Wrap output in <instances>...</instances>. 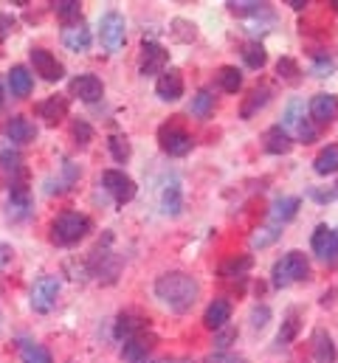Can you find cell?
Segmentation results:
<instances>
[{"instance_id":"obj_1","label":"cell","mask_w":338,"mask_h":363,"mask_svg":"<svg viewBox=\"0 0 338 363\" xmlns=\"http://www.w3.org/2000/svg\"><path fill=\"white\" fill-rule=\"evenodd\" d=\"M156 296L167 304L169 310L186 313V310L197 301V296H200V281L183 271H169V273H164V276H158V281H156Z\"/></svg>"},{"instance_id":"obj_2","label":"cell","mask_w":338,"mask_h":363,"mask_svg":"<svg viewBox=\"0 0 338 363\" xmlns=\"http://www.w3.org/2000/svg\"><path fill=\"white\" fill-rule=\"evenodd\" d=\"M90 231V220L77 211H62L54 223H51V240L57 245H77L82 237Z\"/></svg>"},{"instance_id":"obj_3","label":"cell","mask_w":338,"mask_h":363,"mask_svg":"<svg viewBox=\"0 0 338 363\" xmlns=\"http://www.w3.org/2000/svg\"><path fill=\"white\" fill-rule=\"evenodd\" d=\"M307 273H310V262H307V257L302 254V251H290V254H285L276 265H273V284L276 287H288V284H293V281H302V279H307Z\"/></svg>"},{"instance_id":"obj_4","label":"cell","mask_w":338,"mask_h":363,"mask_svg":"<svg viewBox=\"0 0 338 363\" xmlns=\"http://www.w3.org/2000/svg\"><path fill=\"white\" fill-rule=\"evenodd\" d=\"M0 181L9 186V191L28 189L26 164H23V158H20L14 150H3V152H0Z\"/></svg>"},{"instance_id":"obj_5","label":"cell","mask_w":338,"mask_h":363,"mask_svg":"<svg viewBox=\"0 0 338 363\" xmlns=\"http://www.w3.org/2000/svg\"><path fill=\"white\" fill-rule=\"evenodd\" d=\"M124 37H127V26H124V17L119 11H107L99 23V40L104 45V51L116 54L121 45H124Z\"/></svg>"},{"instance_id":"obj_6","label":"cell","mask_w":338,"mask_h":363,"mask_svg":"<svg viewBox=\"0 0 338 363\" xmlns=\"http://www.w3.org/2000/svg\"><path fill=\"white\" fill-rule=\"evenodd\" d=\"M282 127L288 130L290 138H299V141H305V144L316 141V130H313L310 118H305L302 101H290V104H288V110H285V124H282Z\"/></svg>"},{"instance_id":"obj_7","label":"cell","mask_w":338,"mask_h":363,"mask_svg":"<svg viewBox=\"0 0 338 363\" xmlns=\"http://www.w3.org/2000/svg\"><path fill=\"white\" fill-rule=\"evenodd\" d=\"M57 296H60V279L57 276H40L31 287V307L37 313H48L57 304Z\"/></svg>"},{"instance_id":"obj_8","label":"cell","mask_w":338,"mask_h":363,"mask_svg":"<svg viewBox=\"0 0 338 363\" xmlns=\"http://www.w3.org/2000/svg\"><path fill=\"white\" fill-rule=\"evenodd\" d=\"M158 141H161V150L167 155H175V158L186 155L192 150V135L183 127H178V124H164L158 130Z\"/></svg>"},{"instance_id":"obj_9","label":"cell","mask_w":338,"mask_h":363,"mask_svg":"<svg viewBox=\"0 0 338 363\" xmlns=\"http://www.w3.org/2000/svg\"><path fill=\"white\" fill-rule=\"evenodd\" d=\"M169 62V51L161 43H144L141 45V60H138V71L144 77H156V74H164Z\"/></svg>"},{"instance_id":"obj_10","label":"cell","mask_w":338,"mask_h":363,"mask_svg":"<svg viewBox=\"0 0 338 363\" xmlns=\"http://www.w3.org/2000/svg\"><path fill=\"white\" fill-rule=\"evenodd\" d=\"M102 186L113 194V200H116L119 206H124V203H130V200L136 197V181H133L130 175L119 172V169H107V172L102 175Z\"/></svg>"},{"instance_id":"obj_11","label":"cell","mask_w":338,"mask_h":363,"mask_svg":"<svg viewBox=\"0 0 338 363\" xmlns=\"http://www.w3.org/2000/svg\"><path fill=\"white\" fill-rule=\"evenodd\" d=\"M31 65H34V74H40L45 82H60L65 74L62 62L45 48H31Z\"/></svg>"},{"instance_id":"obj_12","label":"cell","mask_w":338,"mask_h":363,"mask_svg":"<svg viewBox=\"0 0 338 363\" xmlns=\"http://www.w3.org/2000/svg\"><path fill=\"white\" fill-rule=\"evenodd\" d=\"M307 110H310V118L316 124H333L338 118V96H333V93H316L310 99Z\"/></svg>"},{"instance_id":"obj_13","label":"cell","mask_w":338,"mask_h":363,"mask_svg":"<svg viewBox=\"0 0 338 363\" xmlns=\"http://www.w3.org/2000/svg\"><path fill=\"white\" fill-rule=\"evenodd\" d=\"M3 133H6V138L14 141V144H28V141L37 138V127H34L26 116H14V118H9V121L3 124Z\"/></svg>"},{"instance_id":"obj_14","label":"cell","mask_w":338,"mask_h":363,"mask_svg":"<svg viewBox=\"0 0 338 363\" xmlns=\"http://www.w3.org/2000/svg\"><path fill=\"white\" fill-rule=\"evenodd\" d=\"M156 93L164 99V101H178L183 96V74L178 68H169L158 77L156 82Z\"/></svg>"},{"instance_id":"obj_15","label":"cell","mask_w":338,"mask_h":363,"mask_svg":"<svg viewBox=\"0 0 338 363\" xmlns=\"http://www.w3.org/2000/svg\"><path fill=\"white\" fill-rule=\"evenodd\" d=\"M153 347H156V335L141 333V335H136V338L124 341L121 355H124V361H127V363H141L147 355H150V352H153Z\"/></svg>"},{"instance_id":"obj_16","label":"cell","mask_w":338,"mask_h":363,"mask_svg":"<svg viewBox=\"0 0 338 363\" xmlns=\"http://www.w3.org/2000/svg\"><path fill=\"white\" fill-rule=\"evenodd\" d=\"M147 333V318L141 313H121L116 321V338L119 341H130L136 335Z\"/></svg>"},{"instance_id":"obj_17","label":"cell","mask_w":338,"mask_h":363,"mask_svg":"<svg viewBox=\"0 0 338 363\" xmlns=\"http://www.w3.org/2000/svg\"><path fill=\"white\" fill-rule=\"evenodd\" d=\"M229 318H231V301L229 298H214L203 313V324L209 330H223L229 324Z\"/></svg>"},{"instance_id":"obj_18","label":"cell","mask_w":338,"mask_h":363,"mask_svg":"<svg viewBox=\"0 0 338 363\" xmlns=\"http://www.w3.org/2000/svg\"><path fill=\"white\" fill-rule=\"evenodd\" d=\"M71 93H74L77 99H82V101H99L104 88H102V79H99V77L82 74V77H77V79L71 82Z\"/></svg>"},{"instance_id":"obj_19","label":"cell","mask_w":338,"mask_h":363,"mask_svg":"<svg viewBox=\"0 0 338 363\" xmlns=\"http://www.w3.org/2000/svg\"><path fill=\"white\" fill-rule=\"evenodd\" d=\"M37 116L45 118L48 124H60L68 116V99L65 96H48L45 101L37 104Z\"/></svg>"},{"instance_id":"obj_20","label":"cell","mask_w":338,"mask_h":363,"mask_svg":"<svg viewBox=\"0 0 338 363\" xmlns=\"http://www.w3.org/2000/svg\"><path fill=\"white\" fill-rule=\"evenodd\" d=\"M262 141H265V152H271V155H285V152H290V147H293V138L288 135V130H285L282 124L265 130Z\"/></svg>"},{"instance_id":"obj_21","label":"cell","mask_w":338,"mask_h":363,"mask_svg":"<svg viewBox=\"0 0 338 363\" xmlns=\"http://www.w3.org/2000/svg\"><path fill=\"white\" fill-rule=\"evenodd\" d=\"M62 45H65L68 51H77V54L87 51V48H90V28L82 26V23L65 26V28H62Z\"/></svg>"},{"instance_id":"obj_22","label":"cell","mask_w":338,"mask_h":363,"mask_svg":"<svg viewBox=\"0 0 338 363\" xmlns=\"http://www.w3.org/2000/svg\"><path fill=\"white\" fill-rule=\"evenodd\" d=\"M9 88H11V96H17V99H26L31 88H34V79H31V74H28V68H23V65H14L11 71H9Z\"/></svg>"},{"instance_id":"obj_23","label":"cell","mask_w":338,"mask_h":363,"mask_svg":"<svg viewBox=\"0 0 338 363\" xmlns=\"http://www.w3.org/2000/svg\"><path fill=\"white\" fill-rule=\"evenodd\" d=\"M313 358L316 363H336V344L325 330L313 333Z\"/></svg>"},{"instance_id":"obj_24","label":"cell","mask_w":338,"mask_h":363,"mask_svg":"<svg viewBox=\"0 0 338 363\" xmlns=\"http://www.w3.org/2000/svg\"><path fill=\"white\" fill-rule=\"evenodd\" d=\"M299 197H279L273 206H271V217L276 220V223H288V220H293L296 217V211H299Z\"/></svg>"},{"instance_id":"obj_25","label":"cell","mask_w":338,"mask_h":363,"mask_svg":"<svg viewBox=\"0 0 338 363\" xmlns=\"http://www.w3.org/2000/svg\"><path fill=\"white\" fill-rule=\"evenodd\" d=\"M313 169L319 175H336L338 172V144H330L327 150L319 152V158L313 161Z\"/></svg>"},{"instance_id":"obj_26","label":"cell","mask_w":338,"mask_h":363,"mask_svg":"<svg viewBox=\"0 0 338 363\" xmlns=\"http://www.w3.org/2000/svg\"><path fill=\"white\" fill-rule=\"evenodd\" d=\"M51 9L65 26H74L80 20V14H82V3L80 0H57V3H51Z\"/></svg>"},{"instance_id":"obj_27","label":"cell","mask_w":338,"mask_h":363,"mask_svg":"<svg viewBox=\"0 0 338 363\" xmlns=\"http://www.w3.org/2000/svg\"><path fill=\"white\" fill-rule=\"evenodd\" d=\"M249 271H251V257L249 254L246 257H231V259H226L220 265V276L223 279H243Z\"/></svg>"},{"instance_id":"obj_28","label":"cell","mask_w":338,"mask_h":363,"mask_svg":"<svg viewBox=\"0 0 338 363\" xmlns=\"http://www.w3.org/2000/svg\"><path fill=\"white\" fill-rule=\"evenodd\" d=\"M161 206H164V211H167V214H180V206H183V200H180V183H178V178H172V181L164 186V194H161Z\"/></svg>"},{"instance_id":"obj_29","label":"cell","mask_w":338,"mask_h":363,"mask_svg":"<svg viewBox=\"0 0 338 363\" xmlns=\"http://www.w3.org/2000/svg\"><path fill=\"white\" fill-rule=\"evenodd\" d=\"M217 85L226 93H237L243 88V74H240L237 68H231V65H223V68L217 71Z\"/></svg>"},{"instance_id":"obj_30","label":"cell","mask_w":338,"mask_h":363,"mask_svg":"<svg viewBox=\"0 0 338 363\" xmlns=\"http://www.w3.org/2000/svg\"><path fill=\"white\" fill-rule=\"evenodd\" d=\"M271 101V88H256V91H251V96L246 99V104H243V118H251L256 110H262L265 104Z\"/></svg>"},{"instance_id":"obj_31","label":"cell","mask_w":338,"mask_h":363,"mask_svg":"<svg viewBox=\"0 0 338 363\" xmlns=\"http://www.w3.org/2000/svg\"><path fill=\"white\" fill-rule=\"evenodd\" d=\"M214 110V93L212 91H200L195 99H192V116L197 118H209Z\"/></svg>"},{"instance_id":"obj_32","label":"cell","mask_w":338,"mask_h":363,"mask_svg":"<svg viewBox=\"0 0 338 363\" xmlns=\"http://www.w3.org/2000/svg\"><path fill=\"white\" fill-rule=\"evenodd\" d=\"M243 60H246V65H249L251 71H259V68H265L268 54H265V48H262L259 43H249V45L243 48Z\"/></svg>"},{"instance_id":"obj_33","label":"cell","mask_w":338,"mask_h":363,"mask_svg":"<svg viewBox=\"0 0 338 363\" xmlns=\"http://www.w3.org/2000/svg\"><path fill=\"white\" fill-rule=\"evenodd\" d=\"M107 150H110V155H113L119 164L130 161V155H133V150H130V141H127L124 135H110V138H107Z\"/></svg>"},{"instance_id":"obj_34","label":"cell","mask_w":338,"mask_h":363,"mask_svg":"<svg viewBox=\"0 0 338 363\" xmlns=\"http://www.w3.org/2000/svg\"><path fill=\"white\" fill-rule=\"evenodd\" d=\"M20 358L23 363H51V352L43 344H23Z\"/></svg>"},{"instance_id":"obj_35","label":"cell","mask_w":338,"mask_h":363,"mask_svg":"<svg viewBox=\"0 0 338 363\" xmlns=\"http://www.w3.org/2000/svg\"><path fill=\"white\" fill-rule=\"evenodd\" d=\"M229 9L240 17H259V14H268V3H256V0H243V3H229Z\"/></svg>"},{"instance_id":"obj_36","label":"cell","mask_w":338,"mask_h":363,"mask_svg":"<svg viewBox=\"0 0 338 363\" xmlns=\"http://www.w3.org/2000/svg\"><path fill=\"white\" fill-rule=\"evenodd\" d=\"M276 74H279V79H285V82H299V74H302V68L296 65V60H290V57H282V60L276 62Z\"/></svg>"},{"instance_id":"obj_37","label":"cell","mask_w":338,"mask_h":363,"mask_svg":"<svg viewBox=\"0 0 338 363\" xmlns=\"http://www.w3.org/2000/svg\"><path fill=\"white\" fill-rule=\"evenodd\" d=\"M279 225H268V228H259L256 234L251 237V242H254V248H265V245H271L273 240H279Z\"/></svg>"},{"instance_id":"obj_38","label":"cell","mask_w":338,"mask_h":363,"mask_svg":"<svg viewBox=\"0 0 338 363\" xmlns=\"http://www.w3.org/2000/svg\"><path fill=\"white\" fill-rule=\"evenodd\" d=\"M296 333H299V318H296V315H290V318L282 324V330H279V344H282V347H288V344L296 338Z\"/></svg>"},{"instance_id":"obj_39","label":"cell","mask_w":338,"mask_h":363,"mask_svg":"<svg viewBox=\"0 0 338 363\" xmlns=\"http://www.w3.org/2000/svg\"><path fill=\"white\" fill-rule=\"evenodd\" d=\"M330 234H333V228H327V225H319L316 231H313V251L322 257L325 254V248H327V240H330Z\"/></svg>"},{"instance_id":"obj_40","label":"cell","mask_w":338,"mask_h":363,"mask_svg":"<svg viewBox=\"0 0 338 363\" xmlns=\"http://www.w3.org/2000/svg\"><path fill=\"white\" fill-rule=\"evenodd\" d=\"M71 133H74L77 144H82V147L87 144V141H90V138H93V130H90V124H87V121H82V118H80V121H74Z\"/></svg>"},{"instance_id":"obj_41","label":"cell","mask_w":338,"mask_h":363,"mask_svg":"<svg viewBox=\"0 0 338 363\" xmlns=\"http://www.w3.org/2000/svg\"><path fill=\"white\" fill-rule=\"evenodd\" d=\"M319 259H325V262H336L338 259V228H333V234L327 240V248H325V254Z\"/></svg>"},{"instance_id":"obj_42","label":"cell","mask_w":338,"mask_h":363,"mask_svg":"<svg viewBox=\"0 0 338 363\" xmlns=\"http://www.w3.org/2000/svg\"><path fill=\"white\" fill-rule=\"evenodd\" d=\"M268 318H271V310L268 307H256L251 313V327L254 330H262L268 324Z\"/></svg>"},{"instance_id":"obj_43","label":"cell","mask_w":338,"mask_h":363,"mask_svg":"<svg viewBox=\"0 0 338 363\" xmlns=\"http://www.w3.org/2000/svg\"><path fill=\"white\" fill-rule=\"evenodd\" d=\"M206 363H246V358H240L234 352H214L206 358Z\"/></svg>"},{"instance_id":"obj_44","label":"cell","mask_w":338,"mask_h":363,"mask_svg":"<svg viewBox=\"0 0 338 363\" xmlns=\"http://www.w3.org/2000/svg\"><path fill=\"white\" fill-rule=\"evenodd\" d=\"M11 31H14V20H11L9 14H0V40L9 37Z\"/></svg>"},{"instance_id":"obj_45","label":"cell","mask_w":338,"mask_h":363,"mask_svg":"<svg viewBox=\"0 0 338 363\" xmlns=\"http://www.w3.org/2000/svg\"><path fill=\"white\" fill-rule=\"evenodd\" d=\"M313 71H316V77H330V71H333V62H330V60H319V62L313 65Z\"/></svg>"},{"instance_id":"obj_46","label":"cell","mask_w":338,"mask_h":363,"mask_svg":"<svg viewBox=\"0 0 338 363\" xmlns=\"http://www.w3.org/2000/svg\"><path fill=\"white\" fill-rule=\"evenodd\" d=\"M11 257H14L11 245H3V242H0V268H6V265L11 262Z\"/></svg>"},{"instance_id":"obj_47","label":"cell","mask_w":338,"mask_h":363,"mask_svg":"<svg viewBox=\"0 0 338 363\" xmlns=\"http://www.w3.org/2000/svg\"><path fill=\"white\" fill-rule=\"evenodd\" d=\"M234 335H237V333H226V335H220V338H217V347H229V341H231Z\"/></svg>"},{"instance_id":"obj_48","label":"cell","mask_w":338,"mask_h":363,"mask_svg":"<svg viewBox=\"0 0 338 363\" xmlns=\"http://www.w3.org/2000/svg\"><path fill=\"white\" fill-rule=\"evenodd\" d=\"M288 6H293L296 11H302V9L307 6V0H288Z\"/></svg>"},{"instance_id":"obj_49","label":"cell","mask_w":338,"mask_h":363,"mask_svg":"<svg viewBox=\"0 0 338 363\" xmlns=\"http://www.w3.org/2000/svg\"><path fill=\"white\" fill-rule=\"evenodd\" d=\"M0 104H3V85H0Z\"/></svg>"},{"instance_id":"obj_50","label":"cell","mask_w":338,"mask_h":363,"mask_svg":"<svg viewBox=\"0 0 338 363\" xmlns=\"http://www.w3.org/2000/svg\"><path fill=\"white\" fill-rule=\"evenodd\" d=\"M167 363H189V361H167Z\"/></svg>"}]
</instances>
